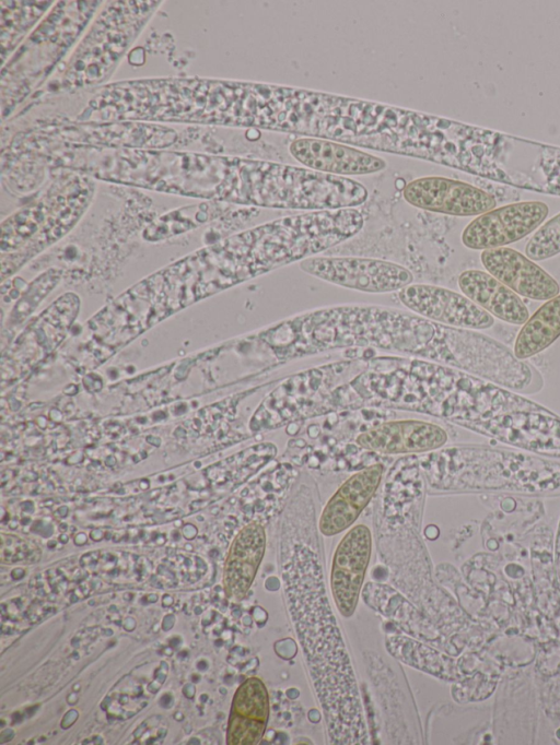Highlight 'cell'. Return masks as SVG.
I'll list each match as a JSON object with an SVG mask.
<instances>
[{"instance_id":"obj_1","label":"cell","mask_w":560,"mask_h":745,"mask_svg":"<svg viewBox=\"0 0 560 745\" xmlns=\"http://www.w3.org/2000/svg\"><path fill=\"white\" fill-rule=\"evenodd\" d=\"M279 566L285 606L323 710L328 742L370 744L351 660L325 589L315 509L307 487H300L282 513Z\"/></svg>"},{"instance_id":"obj_2","label":"cell","mask_w":560,"mask_h":745,"mask_svg":"<svg viewBox=\"0 0 560 745\" xmlns=\"http://www.w3.org/2000/svg\"><path fill=\"white\" fill-rule=\"evenodd\" d=\"M299 133L441 164L450 144V121L372 102L314 92Z\"/></svg>"},{"instance_id":"obj_3","label":"cell","mask_w":560,"mask_h":745,"mask_svg":"<svg viewBox=\"0 0 560 745\" xmlns=\"http://www.w3.org/2000/svg\"><path fill=\"white\" fill-rule=\"evenodd\" d=\"M392 370L368 371L369 400L415 409L462 425L516 410L545 406L464 370L421 360L394 358Z\"/></svg>"},{"instance_id":"obj_4","label":"cell","mask_w":560,"mask_h":745,"mask_svg":"<svg viewBox=\"0 0 560 745\" xmlns=\"http://www.w3.org/2000/svg\"><path fill=\"white\" fill-rule=\"evenodd\" d=\"M364 225L355 208L308 211L264 223L226 239L232 282H242L314 257L355 236Z\"/></svg>"},{"instance_id":"obj_5","label":"cell","mask_w":560,"mask_h":745,"mask_svg":"<svg viewBox=\"0 0 560 745\" xmlns=\"http://www.w3.org/2000/svg\"><path fill=\"white\" fill-rule=\"evenodd\" d=\"M365 186L306 167L230 156L223 201L283 210L349 209L368 200Z\"/></svg>"},{"instance_id":"obj_6","label":"cell","mask_w":560,"mask_h":745,"mask_svg":"<svg viewBox=\"0 0 560 745\" xmlns=\"http://www.w3.org/2000/svg\"><path fill=\"white\" fill-rule=\"evenodd\" d=\"M447 490H506L547 494L560 489V462L533 453L487 446L451 448L435 456Z\"/></svg>"},{"instance_id":"obj_7","label":"cell","mask_w":560,"mask_h":745,"mask_svg":"<svg viewBox=\"0 0 560 745\" xmlns=\"http://www.w3.org/2000/svg\"><path fill=\"white\" fill-rule=\"evenodd\" d=\"M159 2H112L95 21L69 63L66 86H89L109 76Z\"/></svg>"},{"instance_id":"obj_8","label":"cell","mask_w":560,"mask_h":745,"mask_svg":"<svg viewBox=\"0 0 560 745\" xmlns=\"http://www.w3.org/2000/svg\"><path fill=\"white\" fill-rule=\"evenodd\" d=\"M299 268L327 283L370 294L398 292L413 281L407 268L374 258L310 257Z\"/></svg>"},{"instance_id":"obj_9","label":"cell","mask_w":560,"mask_h":745,"mask_svg":"<svg viewBox=\"0 0 560 745\" xmlns=\"http://www.w3.org/2000/svg\"><path fill=\"white\" fill-rule=\"evenodd\" d=\"M460 426L528 453L560 459V416L547 407L505 412Z\"/></svg>"},{"instance_id":"obj_10","label":"cell","mask_w":560,"mask_h":745,"mask_svg":"<svg viewBox=\"0 0 560 745\" xmlns=\"http://www.w3.org/2000/svg\"><path fill=\"white\" fill-rule=\"evenodd\" d=\"M548 213L549 208L542 201H521L494 208L469 222L460 239L471 250L504 247L535 232Z\"/></svg>"},{"instance_id":"obj_11","label":"cell","mask_w":560,"mask_h":745,"mask_svg":"<svg viewBox=\"0 0 560 745\" xmlns=\"http://www.w3.org/2000/svg\"><path fill=\"white\" fill-rule=\"evenodd\" d=\"M402 198L415 208L453 216H478L497 205L489 192L443 176L412 179L405 185Z\"/></svg>"},{"instance_id":"obj_12","label":"cell","mask_w":560,"mask_h":745,"mask_svg":"<svg viewBox=\"0 0 560 745\" xmlns=\"http://www.w3.org/2000/svg\"><path fill=\"white\" fill-rule=\"evenodd\" d=\"M398 298L411 312L444 326L483 330L494 324L489 312L446 287L411 283L398 291Z\"/></svg>"},{"instance_id":"obj_13","label":"cell","mask_w":560,"mask_h":745,"mask_svg":"<svg viewBox=\"0 0 560 745\" xmlns=\"http://www.w3.org/2000/svg\"><path fill=\"white\" fill-rule=\"evenodd\" d=\"M371 551L372 535L364 524L351 528L335 551L330 588L338 611L343 617H350L355 611Z\"/></svg>"},{"instance_id":"obj_14","label":"cell","mask_w":560,"mask_h":745,"mask_svg":"<svg viewBox=\"0 0 560 745\" xmlns=\"http://www.w3.org/2000/svg\"><path fill=\"white\" fill-rule=\"evenodd\" d=\"M289 152L304 167L336 176H357L378 173L386 161L354 146L319 138H298Z\"/></svg>"},{"instance_id":"obj_15","label":"cell","mask_w":560,"mask_h":745,"mask_svg":"<svg viewBox=\"0 0 560 745\" xmlns=\"http://www.w3.org/2000/svg\"><path fill=\"white\" fill-rule=\"evenodd\" d=\"M480 261L488 273L518 296L546 301L560 292L558 282L546 270L513 248L483 250Z\"/></svg>"},{"instance_id":"obj_16","label":"cell","mask_w":560,"mask_h":745,"mask_svg":"<svg viewBox=\"0 0 560 745\" xmlns=\"http://www.w3.org/2000/svg\"><path fill=\"white\" fill-rule=\"evenodd\" d=\"M447 433L439 425L404 419L382 423L362 433L357 442L364 449L384 453H423L441 448Z\"/></svg>"},{"instance_id":"obj_17","label":"cell","mask_w":560,"mask_h":745,"mask_svg":"<svg viewBox=\"0 0 560 745\" xmlns=\"http://www.w3.org/2000/svg\"><path fill=\"white\" fill-rule=\"evenodd\" d=\"M383 472L384 466L377 463L350 476L324 507L318 523L320 533L332 536L348 529L376 493Z\"/></svg>"},{"instance_id":"obj_18","label":"cell","mask_w":560,"mask_h":745,"mask_svg":"<svg viewBox=\"0 0 560 745\" xmlns=\"http://www.w3.org/2000/svg\"><path fill=\"white\" fill-rule=\"evenodd\" d=\"M457 282L462 293L493 318L517 326L529 318L521 297L487 271L465 270Z\"/></svg>"},{"instance_id":"obj_19","label":"cell","mask_w":560,"mask_h":745,"mask_svg":"<svg viewBox=\"0 0 560 745\" xmlns=\"http://www.w3.org/2000/svg\"><path fill=\"white\" fill-rule=\"evenodd\" d=\"M268 691L260 678L246 679L237 689L229 725V743L236 745L260 742L268 722Z\"/></svg>"},{"instance_id":"obj_20","label":"cell","mask_w":560,"mask_h":745,"mask_svg":"<svg viewBox=\"0 0 560 745\" xmlns=\"http://www.w3.org/2000/svg\"><path fill=\"white\" fill-rule=\"evenodd\" d=\"M266 547V533L261 524L246 525L237 535L226 564L228 592L242 598L249 589Z\"/></svg>"},{"instance_id":"obj_21","label":"cell","mask_w":560,"mask_h":745,"mask_svg":"<svg viewBox=\"0 0 560 745\" xmlns=\"http://www.w3.org/2000/svg\"><path fill=\"white\" fill-rule=\"evenodd\" d=\"M560 336V294L546 300L520 329L513 347L525 360L549 347Z\"/></svg>"},{"instance_id":"obj_22","label":"cell","mask_w":560,"mask_h":745,"mask_svg":"<svg viewBox=\"0 0 560 745\" xmlns=\"http://www.w3.org/2000/svg\"><path fill=\"white\" fill-rule=\"evenodd\" d=\"M8 13L2 11L1 45L2 56L5 50H13L16 42L34 25L35 22L50 8L52 2H16V5H4Z\"/></svg>"},{"instance_id":"obj_23","label":"cell","mask_w":560,"mask_h":745,"mask_svg":"<svg viewBox=\"0 0 560 745\" xmlns=\"http://www.w3.org/2000/svg\"><path fill=\"white\" fill-rule=\"evenodd\" d=\"M560 253V213L541 224L528 239L525 256L542 261Z\"/></svg>"},{"instance_id":"obj_24","label":"cell","mask_w":560,"mask_h":745,"mask_svg":"<svg viewBox=\"0 0 560 745\" xmlns=\"http://www.w3.org/2000/svg\"><path fill=\"white\" fill-rule=\"evenodd\" d=\"M546 187L551 193L560 196V164L545 166Z\"/></svg>"}]
</instances>
